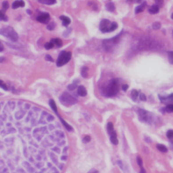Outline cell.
Segmentation results:
<instances>
[{
	"label": "cell",
	"instance_id": "cell-1",
	"mask_svg": "<svg viewBox=\"0 0 173 173\" xmlns=\"http://www.w3.org/2000/svg\"><path fill=\"white\" fill-rule=\"evenodd\" d=\"M0 34L10 39L12 42H16L19 38L17 32L11 26H6L5 28H0Z\"/></svg>",
	"mask_w": 173,
	"mask_h": 173
},
{
	"label": "cell",
	"instance_id": "cell-2",
	"mask_svg": "<svg viewBox=\"0 0 173 173\" xmlns=\"http://www.w3.org/2000/svg\"><path fill=\"white\" fill-rule=\"evenodd\" d=\"M118 90H119V86H118V81L116 79H113L111 80L110 84L106 87L105 93L108 96H114L117 94Z\"/></svg>",
	"mask_w": 173,
	"mask_h": 173
},
{
	"label": "cell",
	"instance_id": "cell-3",
	"mask_svg": "<svg viewBox=\"0 0 173 173\" xmlns=\"http://www.w3.org/2000/svg\"><path fill=\"white\" fill-rule=\"evenodd\" d=\"M72 53L70 51H61L58 55V57L56 61V65L58 67H62L65 65L71 59Z\"/></svg>",
	"mask_w": 173,
	"mask_h": 173
},
{
	"label": "cell",
	"instance_id": "cell-4",
	"mask_svg": "<svg viewBox=\"0 0 173 173\" xmlns=\"http://www.w3.org/2000/svg\"><path fill=\"white\" fill-rule=\"evenodd\" d=\"M60 101L62 105L68 107V106L72 105L76 103V100L71 95L68 94L67 92H64L63 94H62L61 96L60 97Z\"/></svg>",
	"mask_w": 173,
	"mask_h": 173
},
{
	"label": "cell",
	"instance_id": "cell-5",
	"mask_svg": "<svg viewBox=\"0 0 173 173\" xmlns=\"http://www.w3.org/2000/svg\"><path fill=\"white\" fill-rule=\"evenodd\" d=\"M36 20L39 22L42 23V24H49V22L50 20V15L47 12H43V13L39 14L37 16Z\"/></svg>",
	"mask_w": 173,
	"mask_h": 173
},
{
	"label": "cell",
	"instance_id": "cell-6",
	"mask_svg": "<svg viewBox=\"0 0 173 173\" xmlns=\"http://www.w3.org/2000/svg\"><path fill=\"white\" fill-rule=\"evenodd\" d=\"M110 24H111V22L109 20L103 19L99 24V30L103 33L110 32Z\"/></svg>",
	"mask_w": 173,
	"mask_h": 173
},
{
	"label": "cell",
	"instance_id": "cell-7",
	"mask_svg": "<svg viewBox=\"0 0 173 173\" xmlns=\"http://www.w3.org/2000/svg\"><path fill=\"white\" fill-rule=\"evenodd\" d=\"M25 6V3L24 1H15L12 4V8L15 10L19 8H24Z\"/></svg>",
	"mask_w": 173,
	"mask_h": 173
},
{
	"label": "cell",
	"instance_id": "cell-8",
	"mask_svg": "<svg viewBox=\"0 0 173 173\" xmlns=\"http://www.w3.org/2000/svg\"><path fill=\"white\" fill-rule=\"evenodd\" d=\"M77 94L81 96L84 97L87 94V91L85 88L83 86H79L77 89Z\"/></svg>",
	"mask_w": 173,
	"mask_h": 173
},
{
	"label": "cell",
	"instance_id": "cell-9",
	"mask_svg": "<svg viewBox=\"0 0 173 173\" xmlns=\"http://www.w3.org/2000/svg\"><path fill=\"white\" fill-rule=\"evenodd\" d=\"M60 19L62 21V25L64 26H68L70 24V22H71V20H70V18L65 16H60Z\"/></svg>",
	"mask_w": 173,
	"mask_h": 173
},
{
	"label": "cell",
	"instance_id": "cell-10",
	"mask_svg": "<svg viewBox=\"0 0 173 173\" xmlns=\"http://www.w3.org/2000/svg\"><path fill=\"white\" fill-rule=\"evenodd\" d=\"M110 141L114 145H117L118 143V140L117 139V135H116V133L115 131H114L113 132L110 133Z\"/></svg>",
	"mask_w": 173,
	"mask_h": 173
},
{
	"label": "cell",
	"instance_id": "cell-11",
	"mask_svg": "<svg viewBox=\"0 0 173 173\" xmlns=\"http://www.w3.org/2000/svg\"><path fill=\"white\" fill-rule=\"evenodd\" d=\"M49 105L50 108H51L52 110L55 112L56 114H58V108H57V106H56V102L53 101V99H50L49 101Z\"/></svg>",
	"mask_w": 173,
	"mask_h": 173
},
{
	"label": "cell",
	"instance_id": "cell-12",
	"mask_svg": "<svg viewBox=\"0 0 173 173\" xmlns=\"http://www.w3.org/2000/svg\"><path fill=\"white\" fill-rule=\"evenodd\" d=\"M58 117H59V119H60V121L62 122V123L63 124L64 127V128H65L66 129V130H67L68 131H72V130H73V128H72V127L70 126L69 124L67 123H66V122L65 121H64V120L63 119L60 117V116H59V114H58Z\"/></svg>",
	"mask_w": 173,
	"mask_h": 173
},
{
	"label": "cell",
	"instance_id": "cell-13",
	"mask_svg": "<svg viewBox=\"0 0 173 173\" xmlns=\"http://www.w3.org/2000/svg\"><path fill=\"white\" fill-rule=\"evenodd\" d=\"M50 42L53 43V45L57 46V47H61L63 45V43L60 39H51Z\"/></svg>",
	"mask_w": 173,
	"mask_h": 173
},
{
	"label": "cell",
	"instance_id": "cell-14",
	"mask_svg": "<svg viewBox=\"0 0 173 173\" xmlns=\"http://www.w3.org/2000/svg\"><path fill=\"white\" fill-rule=\"evenodd\" d=\"M159 10H160V8L155 4V5L151 6V7H150V8L148 10V12L151 14H157L158 12H159Z\"/></svg>",
	"mask_w": 173,
	"mask_h": 173
},
{
	"label": "cell",
	"instance_id": "cell-15",
	"mask_svg": "<svg viewBox=\"0 0 173 173\" xmlns=\"http://www.w3.org/2000/svg\"><path fill=\"white\" fill-rule=\"evenodd\" d=\"M137 162L138 164V165L139 166V167L141 168V172L140 173H145V170L143 169V161L142 159L140 156H137Z\"/></svg>",
	"mask_w": 173,
	"mask_h": 173
},
{
	"label": "cell",
	"instance_id": "cell-16",
	"mask_svg": "<svg viewBox=\"0 0 173 173\" xmlns=\"http://www.w3.org/2000/svg\"><path fill=\"white\" fill-rule=\"evenodd\" d=\"M145 6H146V3H144L143 4H141V6H137V7H136V8H135V14H137L142 12L145 9Z\"/></svg>",
	"mask_w": 173,
	"mask_h": 173
},
{
	"label": "cell",
	"instance_id": "cell-17",
	"mask_svg": "<svg viewBox=\"0 0 173 173\" xmlns=\"http://www.w3.org/2000/svg\"><path fill=\"white\" fill-rule=\"evenodd\" d=\"M38 2L46 5H53L56 3V0H38Z\"/></svg>",
	"mask_w": 173,
	"mask_h": 173
},
{
	"label": "cell",
	"instance_id": "cell-18",
	"mask_svg": "<svg viewBox=\"0 0 173 173\" xmlns=\"http://www.w3.org/2000/svg\"><path fill=\"white\" fill-rule=\"evenodd\" d=\"M8 20V16H6L5 12L3 10H0V21L7 22Z\"/></svg>",
	"mask_w": 173,
	"mask_h": 173
},
{
	"label": "cell",
	"instance_id": "cell-19",
	"mask_svg": "<svg viewBox=\"0 0 173 173\" xmlns=\"http://www.w3.org/2000/svg\"><path fill=\"white\" fill-rule=\"evenodd\" d=\"M88 70L89 69L87 67H83L82 68L81 74V76H82L83 78H87V77H88Z\"/></svg>",
	"mask_w": 173,
	"mask_h": 173
},
{
	"label": "cell",
	"instance_id": "cell-20",
	"mask_svg": "<svg viewBox=\"0 0 173 173\" xmlns=\"http://www.w3.org/2000/svg\"><path fill=\"white\" fill-rule=\"evenodd\" d=\"M106 9L110 12H114L115 10V6L112 2H109V3L106 4Z\"/></svg>",
	"mask_w": 173,
	"mask_h": 173
},
{
	"label": "cell",
	"instance_id": "cell-21",
	"mask_svg": "<svg viewBox=\"0 0 173 173\" xmlns=\"http://www.w3.org/2000/svg\"><path fill=\"white\" fill-rule=\"evenodd\" d=\"M157 147V149L158 150L160 151L161 152H168V149L165 145H162V144H158L156 145Z\"/></svg>",
	"mask_w": 173,
	"mask_h": 173
},
{
	"label": "cell",
	"instance_id": "cell-22",
	"mask_svg": "<svg viewBox=\"0 0 173 173\" xmlns=\"http://www.w3.org/2000/svg\"><path fill=\"white\" fill-rule=\"evenodd\" d=\"M138 95H139V92L138 91L136 90H133L131 91V98H132V99L134 101H136L137 97H138Z\"/></svg>",
	"mask_w": 173,
	"mask_h": 173
},
{
	"label": "cell",
	"instance_id": "cell-23",
	"mask_svg": "<svg viewBox=\"0 0 173 173\" xmlns=\"http://www.w3.org/2000/svg\"><path fill=\"white\" fill-rule=\"evenodd\" d=\"M107 130H108V132L109 133V134H110L112 132H113L114 131V125H113V123L111 122L108 123V125H107Z\"/></svg>",
	"mask_w": 173,
	"mask_h": 173
},
{
	"label": "cell",
	"instance_id": "cell-24",
	"mask_svg": "<svg viewBox=\"0 0 173 173\" xmlns=\"http://www.w3.org/2000/svg\"><path fill=\"white\" fill-rule=\"evenodd\" d=\"M118 27V24L115 22H113L111 23L110 26V32H112V31L115 30Z\"/></svg>",
	"mask_w": 173,
	"mask_h": 173
},
{
	"label": "cell",
	"instance_id": "cell-25",
	"mask_svg": "<svg viewBox=\"0 0 173 173\" xmlns=\"http://www.w3.org/2000/svg\"><path fill=\"white\" fill-rule=\"evenodd\" d=\"M54 47V45L53 43H52L51 42H48V43H46L44 45V47L45 49L46 50H50L52 48Z\"/></svg>",
	"mask_w": 173,
	"mask_h": 173
},
{
	"label": "cell",
	"instance_id": "cell-26",
	"mask_svg": "<svg viewBox=\"0 0 173 173\" xmlns=\"http://www.w3.org/2000/svg\"><path fill=\"white\" fill-rule=\"evenodd\" d=\"M56 27V24L55 22H50L47 24V29L49 30H53Z\"/></svg>",
	"mask_w": 173,
	"mask_h": 173
},
{
	"label": "cell",
	"instance_id": "cell-27",
	"mask_svg": "<svg viewBox=\"0 0 173 173\" xmlns=\"http://www.w3.org/2000/svg\"><path fill=\"white\" fill-rule=\"evenodd\" d=\"M152 27H153L154 30H158V29L161 28V24L158 22H156L152 25Z\"/></svg>",
	"mask_w": 173,
	"mask_h": 173
},
{
	"label": "cell",
	"instance_id": "cell-28",
	"mask_svg": "<svg viewBox=\"0 0 173 173\" xmlns=\"http://www.w3.org/2000/svg\"><path fill=\"white\" fill-rule=\"evenodd\" d=\"M10 7V4L7 1H4L3 3H2V8H3V10H7Z\"/></svg>",
	"mask_w": 173,
	"mask_h": 173
},
{
	"label": "cell",
	"instance_id": "cell-29",
	"mask_svg": "<svg viewBox=\"0 0 173 173\" xmlns=\"http://www.w3.org/2000/svg\"><path fill=\"white\" fill-rule=\"evenodd\" d=\"M71 30H72L71 28H68L66 29V30L64 32V33H63V36H64V37H68L70 35V32H71Z\"/></svg>",
	"mask_w": 173,
	"mask_h": 173
},
{
	"label": "cell",
	"instance_id": "cell-30",
	"mask_svg": "<svg viewBox=\"0 0 173 173\" xmlns=\"http://www.w3.org/2000/svg\"><path fill=\"white\" fill-rule=\"evenodd\" d=\"M165 110L166 111H167L168 112H173V104H170V105L166 106Z\"/></svg>",
	"mask_w": 173,
	"mask_h": 173
},
{
	"label": "cell",
	"instance_id": "cell-31",
	"mask_svg": "<svg viewBox=\"0 0 173 173\" xmlns=\"http://www.w3.org/2000/svg\"><path fill=\"white\" fill-rule=\"evenodd\" d=\"M0 88H1L4 90H6V91L8 90L7 85H6L5 83H4L3 81L1 80H0Z\"/></svg>",
	"mask_w": 173,
	"mask_h": 173
},
{
	"label": "cell",
	"instance_id": "cell-32",
	"mask_svg": "<svg viewBox=\"0 0 173 173\" xmlns=\"http://www.w3.org/2000/svg\"><path fill=\"white\" fill-rule=\"evenodd\" d=\"M166 136L168 139H173V130H168L166 133Z\"/></svg>",
	"mask_w": 173,
	"mask_h": 173
},
{
	"label": "cell",
	"instance_id": "cell-33",
	"mask_svg": "<svg viewBox=\"0 0 173 173\" xmlns=\"http://www.w3.org/2000/svg\"><path fill=\"white\" fill-rule=\"evenodd\" d=\"M68 89L69 90H70V91H72V90H74V89H76V88H78L77 87V85L76 84H69L68 86Z\"/></svg>",
	"mask_w": 173,
	"mask_h": 173
},
{
	"label": "cell",
	"instance_id": "cell-34",
	"mask_svg": "<svg viewBox=\"0 0 173 173\" xmlns=\"http://www.w3.org/2000/svg\"><path fill=\"white\" fill-rule=\"evenodd\" d=\"M45 60L47 61H50V62H53V59L51 57V56L50 55H46L45 57Z\"/></svg>",
	"mask_w": 173,
	"mask_h": 173
},
{
	"label": "cell",
	"instance_id": "cell-35",
	"mask_svg": "<svg viewBox=\"0 0 173 173\" xmlns=\"http://www.w3.org/2000/svg\"><path fill=\"white\" fill-rule=\"evenodd\" d=\"M91 140V137L89 135H86L83 139V143H88Z\"/></svg>",
	"mask_w": 173,
	"mask_h": 173
},
{
	"label": "cell",
	"instance_id": "cell-36",
	"mask_svg": "<svg viewBox=\"0 0 173 173\" xmlns=\"http://www.w3.org/2000/svg\"><path fill=\"white\" fill-rule=\"evenodd\" d=\"M139 99H140L141 101H145L147 100V97H146V96L144 94L142 93V94H141L140 96H139Z\"/></svg>",
	"mask_w": 173,
	"mask_h": 173
},
{
	"label": "cell",
	"instance_id": "cell-37",
	"mask_svg": "<svg viewBox=\"0 0 173 173\" xmlns=\"http://www.w3.org/2000/svg\"><path fill=\"white\" fill-rule=\"evenodd\" d=\"M156 1V5L158 6L159 8L163 6V1Z\"/></svg>",
	"mask_w": 173,
	"mask_h": 173
},
{
	"label": "cell",
	"instance_id": "cell-38",
	"mask_svg": "<svg viewBox=\"0 0 173 173\" xmlns=\"http://www.w3.org/2000/svg\"><path fill=\"white\" fill-rule=\"evenodd\" d=\"M128 88H129V86L127 84H124V85H122V90L124 92L127 91Z\"/></svg>",
	"mask_w": 173,
	"mask_h": 173
},
{
	"label": "cell",
	"instance_id": "cell-39",
	"mask_svg": "<svg viewBox=\"0 0 173 173\" xmlns=\"http://www.w3.org/2000/svg\"><path fill=\"white\" fill-rule=\"evenodd\" d=\"M4 50V46L1 41H0V52H2Z\"/></svg>",
	"mask_w": 173,
	"mask_h": 173
},
{
	"label": "cell",
	"instance_id": "cell-40",
	"mask_svg": "<svg viewBox=\"0 0 173 173\" xmlns=\"http://www.w3.org/2000/svg\"><path fill=\"white\" fill-rule=\"evenodd\" d=\"M168 59H169V62L171 64H173V57L172 56L168 55Z\"/></svg>",
	"mask_w": 173,
	"mask_h": 173
},
{
	"label": "cell",
	"instance_id": "cell-41",
	"mask_svg": "<svg viewBox=\"0 0 173 173\" xmlns=\"http://www.w3.org/2000/svg\"><path fill=\"white\" fill-rule=\"evenodd\" d=\"M6 61V58L5 57H0V63H3Z\"/></svg>",
	"mask_w": 173,
	"mask_h": 173
},
{
	"label": "cell",
	"instance_id": "cell-42",
	"mask_svg": "<svg viewBox=\"0 0 173 173\" xmlns=\"http://www.w3.org/2000/svg\"><path fill=\"white\" fill-rule=\"evenodd\" d=\"M26 13L29 14V15H31V14H32V12H31L30 10H26Z\"/></svg>",
	"mask_w": 173,
	"mask_h": 173
},
{
	"label": "cell",
	"instance_id": "cell-43",
	"mask_svg": "<svg viewBox=\"0 0 173 173\" xmlns=\"http://www.w3.org/2000/svg\"><path fill=\"white\" fill-rule=\"evenodd\" d=\"M88 173H97V171L95 170H91L90 172H89Z\"/></svg>",
	"mask_w": 173,
	"mask_h": 173
},
{
	"label": "cell",
	"instance_id": "cell-44",
	"mask_svg": "<svg viewBox=\"0 0 173 173\" xmlns=\"http://www.w3.org/2000/svg\"><path fill=\"white\" fill-rule=\"evenodd\" d=\"M168 55L172 56V57H173V51H169V52H168Z\"/></svg>",
	"mask_w": 173,
	"mask_h": 173
},
{
	"label": "cell",
	"instance_id": "cell-45",
	"mask_svg": "<svg viewBox=\"0 0 173 173\" xmlns=\"http://www.w3.org/2000/svg\"><path fill=\"white\" fill-rule=\"evenodd\" d=\"M171 17H172V19H173V14H172V16H171Z\"/></svg>",
	"mask_w": 173,
	"mask_h": 173
}]
</instances>
